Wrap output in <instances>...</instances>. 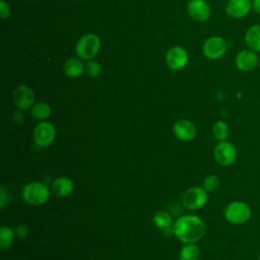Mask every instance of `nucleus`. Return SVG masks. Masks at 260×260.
Here are the masks:
<instances>
[{
	"label": "nucleus",
	"instance_id": "1",
	"mask_svg": "<svg viewBox=\"0 0 260 260\" xmlns=\"http://www.w3.org/2000/svg\"><path fill=\"white\" fill-rule=\"evenodd\" d=\"M173 231L174 235L182 243H197L204 237L206 225L201 217L188 214L180 216L174 222Z\"/></svg>",
	"mask_w": 260,
	"mask_h": 260
},
{
	"label": "nucleus",
	"instance_id": "2",
	"mask_svg": "<svg viewBox=\"0 0 260 260\" xmlns=\"http://www.w3.org/2000/svg\"><path fill=\"white\" fill-rule=\"evenodd\" d=\"M21 197L27 204L38 206L46 203L50 197V190L46 183L34 181L27 183L21 192Z\"/></svg>",
	"mask_w": 260,
	"mask_h": 260
},
{
	"label": "nucleus",
	"instance_id": "3",
	"mask_svg": "<svg viewBox=\"0 0 260 260\" xmlns=\"http://www.w3.org/2000/svg\"><path fill=\"white\" fill-rule=\"evenodd\" d=\"M224 218L232 224L246 223L252 215L251 207L248 203L240 200L230 202L223 211Z\"/></svg>",
	"mask_w": 260,
	"mask_h": 260
},
{
	"label": "nucleus",
	"instance_id": "4",
	"mask_svg": "<svg viewBox=\"0 0 260 260\" xmlns=\"http://www.w3.org/2000/svg\"><path fill=\"white\" fill-rule=\"evenodd\" d=\"M101 40L94 34H86L82 36L76 44V54L81 59H92L99 52Z\"/></svg>",
	"mask_w": 260,
	"mask_h": 260
},
{
	"label": "nucleus",
	"instance_id": "5",
	"mask_svg": "<svg viewBox=\"0 0 260 260\" xmlns=\"http://www.w3.org/2000/svg\"><path fill=\"white\" fill-rule=\"evenodd\" d=\"M208 200L207 191L203 187L194 186L187 189L182 196V203L188 209H199L203 207Z\"/></svg>",
	"mask_w": 260,
	"mask_h": 260
},
{
	"label": "nucleus",
	"instance_id": "6",
	"mask_svg": "<svg viewBox=\"0 0 260 260\" xmlns=\"http://www.w3.org/2000/svg\"><path fill=\"white\" fill-rule=\"evenodd\" d=\"M228 50L226 41L219 36H212L205 40L202 46L203 55L210 60H217L224 56Z\"/></svg>",
	"mask_w": 260,
	"mask_h": 260
},
{
	"label": "nucleus",
	"instance_id": "7",
	"mask_svg": "<svg viewBox=\"0 0 260 260\" xmlns=\"http://www.w3.org/2000/svg\"><path fill=\"white\" fill-rule=\"evenodd\" d=\"M213 154L217 164H219L222 167H229L236 161L238 156V151L236 146L232 142L224 140V141H219L215 145Z\"/></svg>",
	"mask_w": 260,
	"mask_h": 260
},
{
	"label": "nucleus",
	"instance_id": "8",
	"mask_svg": "<svg viewBox=\"0 0 260 260\" xmlns=\"http://www.w3.org/2000/svg\"><path fill=\"white\" fill-rule=\"evenodd\" d=\"M34 141L41 147H47L51 145L56 138V128L48 121H42L34 130Z\"/></svg>",
	"mask_w": 260,
	"mask_h": 260
},
{
	"label": "nucleus",
	"instance_id": "9",
	"mask_svg": "<svg viewBox=\"0 0 260 260\" xmlns=\"http://www.w3.org/2000/svg\"><path fill=\"white\" fill-rule=\"evenodd\" d=\"M259 55L257 52L247 48L243 49L235 57V65L242 72H251L258 67Z\"/></svg>",
	"mask_w": 260,
	"mask_h": 260
},
{
	"label": "nucleus",
	"instance_id": "10",
	"mask_svg": "<svg viewBox=\"0 0 260 260\" xmlns=\"http://www.w3.org/2000/svg\"><path fill=\"white\" fill-rule=\"evenodd\" d=\"M190 17L197 22H204L211 15V8L205 0H190L187 5Z\"/></svg>",
	"mask_w": 260,
	"mask_h": 260
},
{
	"label": "nucleus",
	"instance_id": "11",
	"mask_svg": "<svg viewBox=\"0 0 260 260\" xmlns=\"http://www.w3.org/2000/svg\"><path fill=\"white\" fill-rule=\"evenodd\" d=\"M189 61V56L187 51L179 46L172 47L169 49L166 55V62L172 70L183 69Z\"/></svg>",
	"mask_w": 260,
	"mask_h": 260
},
{
	"label": "nucleus",
	"instance_id": "12",
	"mask_svg": "<svg viewBox=\"0 0 260 260\" xmlns=\"http://www.w3.org/2000/svg\"><path fill=\"white\" fill-rule=\"evenodd\" d=\"M252 11L251 0H228L225 13L234 19H242Z\"/></svg>",
	"mask_w": 260,
	"mask_h": 260
},
{
	"label": "nucleus",
	"instance_id": "13",
	"mask_svg": "<svg viewBox=\"0 0 260 260\" xmlns=\"http://www.w3.org/2000/svg\"><path fill=\"white\" fill-rule=\"evenodd\" d=\"M13 102L20 110L30 109L35 103V92L27 85H19L13 91Z\"/></svg>",
	"mask_w": 260,
	"mask_h": 260
},
{
	"label": "nucleus",
	"instance_id": "14",
	"mask_svg": "<svg viewBox=\"0 0 260 260\" xmlns=\"http://www.w3.org/2000/svg\"><path fill=\"white\" fill-rule=\"evenodd\" d=\"M173 132L179 140L190 141L195 138L197 129L193 122L187 119H180L175 122L173 126Z\"/></svg>",
	"mask_w": 260,
	"mask_h": 260
},
{
	"label": "nucleus",
	"instance_id": "15",
	"mask_svg": "<svg viewBox=\"0 0 260 260\" xmlns=\"http://www.w3.org/2000/svg\"><path fill=\"white\" fill-rule=\"evenodd\" d=\"M73 181L67 177H60L53 181L51 191L57 197H67L73 192Z\"/></svg>",
	"mask_w": 260,
	"mask_h": 260
},
{
	"label": "nucleus",
	"instance_id": "16",
	"mask_svg": "<svg viewBox=\"0 0 260 260\" xmlns=\"http://www.w3.org/2000/svg\"><path fill=\"white\" fill-rule=\"evenodd\" d=\"M244 43L247 48L259 53L260 52V23L250 25L245 35Z\"/></svg>",
	"mask_w": 260,
	"mask_h": 260
},
{
	"label": "nucleus",
	"instance_id": "17",
	"mask_svg": "<svg viewBox=\"0 0 260 260\" xmlns=\"http://www.w3.org/2000/svg\"><path fill=\"white\" fill-rule=\"evenodd\" d=\"M63 70L68 77L76 78L83 73L85 70V65L79 58H70L65 62Z\"/></svg>",
	"mask_w": 260,
	"mask_h": 260
},
{
	"label": "nucleus",
	"instance_id": "18",
	"mask_svg": "<svg viewBox=\"0 0 260 260\" xmlns=\"http://www.w3.org/2000/svg\"><path fill=\"white\" fill-rule=\"evenodd\" d=\"M51 113L52 110L50 105L45 102H39L37 104H34V106L30 108L31 116L41 121H46L51 116Z\"/></svg>",
	"mask_w": 260,
	"mask_h": 260
},
{
	"label": "nucleus",
	"instance_id": "19",
	"mask_svg": "<svg viewBox=\"0 0 260 260\" xmlns=\"http://www.w3.org/2000/svg\"><path fill=\"white\" fill-rule=\"evenodd\" d=\"M200 250L195 243L185 244L179 253L180 260H199Z\"/></svg>",
	"mask_w": 260,
	"mask_h": 260
},
{
	"label": "nucleus",
	"instance_id": "20",
	"mask_svg": "<svg viewBox=\"0 0 260 260\" xmlns=\"http://www.w3.org/2000/svg\"><path fill=\"white\" fill-rule=\"evenodd\" d=\"M213 137L219 142L228 139L230 135V127L223 120H217L214 122L211 128Z\"/></svg>",
	"mask_w": 260,
	"mask_h": 260
},
{
	"label": "nucleus",
	"instance_id": "21",
	"mask_svg": "<svg viewBox=\"0 0 260 260\" xmlns=\"http://www.w3.org/2000/svg\"><path fill=\"white\" fill-rule=\"evenodd\" d=\"M152 220H153L154 225L161 230L171 228L174 224L171 214L166 210H159V211L155 212L152 217Z\"/></svg>",
	"mask_w": 260,
	"mask_h": 260
},
{
	"label": "nucleus",
	"instance_id": "22",
	"mask_svg": "<svg viewBox=\"0 0 260 260\" xmlns=\"http://www.w3.org/2000/svg\"><path fill=\"white\" fill-rule=\"evenodd\" d=\"M15 232L7 225H3L0 229V248L2 251L7 250L14 241Z\"/></svg>",
	"mask_w": 260,
	"mask_h": 260
},
{
	"label": "nucleus",
	"instance_id": "23",
	"mask_svg": "<svg viewBox=\"0 0 260 260\" xmlns=\"http://www.w3.org/2000/svg\"><path fill=\"white\" fill-rule=\"evenodd\" d=\"M220 184L219 177L216 175H208L204 178L202 187L207 191V192H214Z\"/></svg>",
	"mask_w": 260,
	"mask_h": 260
},
{
	"label": "nucleus",
	"instance_id": "24",
	"mask_svg": "<svg viewBox=\"0 0 260 260\" xmlns=\"http://www.w3.org/2000/svg\"><path fill=\"white\" fill-rule=\"evenodd\" d=\"M85 72L90 77H98L102 73V66L98 61L90 60L85 64Z\"/></svg>",
	"mask_w": 260,
	"mask_h": 260
},
{
	"label": "nucleus",
	"instance_id": "25",
	"mask_svg": "<svg viewBox=\"0 0 260 260\" xmlns=\"http://www.w3.org/2000/svg\"><path fill=\"white\" fill-rule=\"evenodd\" d=\"M14 232H15V235L18 238H25L28 235V233H29V229H28V226L26 224L19 223L14 229Z\"/></svg>",
	"mask_w": 260,
	"mask_h": 260
},
{
	"label": "nucleus",
	"instance_id": "26",
	"mask_svg": "<svg viewBox=\"0 0 260 260\" xmlns=\"http://www.w3.org/2000/svg\"><path fill=\"white\" fill-rule=\"evenodd\" d=\"M10 14V6L8 3H6L4 0H1L0 2V15L2 19H5Z\"/></svg>",
	"mask_w": 260,
	"mask_h": 260
},
{
	"label": "nucleus",
	"instance_id": "27",
	"mask_svg": "<svg viewBox=\"0 0 260 260\" xmlns=\"http://www.w3.org/2000/svg\"><path fill=\"white\" fill-rule=\"evenodd\" d=\"M8 201H9V193L2 186L0 188V206H1V208H4L5 205L8 203Z\"/></svg>",
	"mask_w": 260,
	"mask_h": 260
},
{
	"label": "nucleus",
	"instance_id": "28",
	"mask_svg": "<svg viewBox=\"0 0 260 260\" xmlns=\"http://www.w3.org/2000/svg\"><path fill=\"white\" fill-rule=\"evenodd\" d=\"M252 3V11L260 14V0H251Z\"/></svg>",
	"mask_w": 260,
	"mask_h": 260
},
{
	"label": "nucleus",
	"instance_id": "29",
	"mask_svg": "<svg viewBox=\"0 0 260 260\" xmlns=\"http://www.w3.org/2000/svg\"><path fill=\"white\" fill-rule=\"evenodd\" d=\"M258 67L260 68V55H259V59H258Z\"/></svg>",
	"mask_w": 260,
	"mask_h": 260
},
{
	"label": "nucleus",
	"instance_id": "30",
	"mask_svg": "<svg viewBox=\"0 0 260 260\" xmlns=\"http://www.w3.org/2000/svg\"><path fill=\"white\" fill-rule=\"evenodd\" d=\"M258 260H260V254H259V257H258Z\"/></svg>",
	"mask_w": 260,
	"mask_h": 260
}]
</instances>
